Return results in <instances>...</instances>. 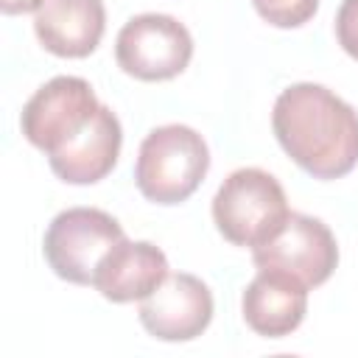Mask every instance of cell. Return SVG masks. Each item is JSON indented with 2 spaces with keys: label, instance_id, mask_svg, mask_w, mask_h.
I'll return each instance as SVG.
<instances>
[{
  "label": "cell",
  "instance_id": "cell-13",
  "mask_svg": "<svg viewBox=\"0 0 358 358\" xmlns=\"http://www.w3.org/2000/svg\"><path fill=\"white\" fill-rule=\"evenodd\" d=\"M252 6L274 28H299L316 14L319 0H252Z\"/></svg>",
  "mask_w": 358,
  "mask_h": 358
},
{
  "label": "cell",
  "instance_id": "cell-5",
  "mask_svg": "<svg viewBox=\"0 0 358 358\" xmlns=\"http://www.w3.org/2000/svg\"><path fill=\"white\" fill-rule=\"evenodd\" d=\"M193 59L190 31L171 14H137L115 39V62L140 81L176 78Z\"/></svg>",
  "mask_w": 358,
  "mask_h": 358
},
{
  "label": "cell",
  "instance_id": "cell-2",
  "mask_svg": "<svg viewBox=\"0 0 358 358\" xmlns=\"http://www.w3.org/2000/svg\"><path fill=\"white\" fill-rule=\"evenodd\" d=\"M207 171L210 148L204 137L185 123H168L143 137L134 185L154 204H179L199 190Z\"/></svg>",
  "mask_w": 358,
  "mask_h": 358
},
{
  "label": "cell",
  "instance_id": "cell-8",
  "mask_svg": "<svg viewBox=\"0 0 358 358\" xmlns=\"http://www.w3.org/2000/svg\"><path fill=\"white\" fill-rule=\"evenodd\" d=\"M140 324L159 341H190L213 322V294L196 274H168L137 308Z\"/></svg>",
  "mask_w": 358,
  "mask_h": 358
},
{
  "label": "cell",
  "instance_id": "cell-9",
  "mask_svg": "<svg viewBox=\"0 0 358 358\" xmlns=\"http://www.w3.org/2000/svg\"><path fill=\"white\" fill-rule=\"evenodd\" d=\"M123 129L109 106H98L90 123L59 151L48 154L50 171L67 185H95L101 182L120 157Z\"/></svg>",
  "mask_w": 358,
  "mask_h": 358
},
{
  "label": "cell",
  "instance_id": "cell-11",
  "mask_svg": "<svg viewBox=\"0 0 358 358\" xmlns=\"http://www.w3.org/2000/svg\"><path fill=\"white\" fill-rule=\"evenodd\" d=\"M168 257L151 241H129L120 238L98 263L92 288L109 302H140L145 299L165 277Z\"/></svg>",
  "mask_w": 358,
  "mask_h": 358
},
{
  "label": "cell",
  "instance_id": "cell-1",
  "mask_svg": "<svg viewBox=\"0 0 358 358\" xmlns=\"http://www.w3.org/2000/svg\"><path fill=\"white\" fill-rule=\"evenodd\" d=\"M282 151L313 179H338L358 165V112L322 84L285 87L271 109Z\"/></svg>",
  "mask_w": 358,
  "mask_h": 358
},
{
  "label": "cell",
  "instance_id": "cell-15",
  "mask_svg": "<svg viewBox=\"0 0 358 358\" xmlns=\"http://www.w3.org/2000/svg\"><path fill=\"white\" fill-rule=\"evenodd\" d=\"M48 0H0L3 14H36Z\"/></svg>",
  "mask_w": 358,
  "mask_h": 358
},
{
  "label": "cell",
  "instance_id": "cell-4",
  "mask_svg": "<svg viewBox=\"0 0 358 358\" xmlns=\"http://www.w3.org/2000/svg\"><path fill=\"white\" fill-rule=\"evenodd\" d=\"M123 227L103 210L70 207L62 210L42 241V252L56 277L73 285H92L98 263L120 241Z\"/></svg>",
  "mask_w": 358,
  "mask_h": 358
},
{
  "label": "cell",
  "instance_id": "cell-10",
  "mask_svg": "<svg viewBox=\"0 0 358 358\" xmlns=\"http://www.w3.org/2000/svg\"><path fill=\"white\" fill-rule=\"evenodd\" d=\"M308 310V285L280 268H257V277L243 288V322L263 338L294 333Z\"/></svg>",
  "mask_w": 358,
  "mask_h": 358
},
{
  "label": "cell",
  "instance_id": "cell-12",
  "mask_svg": "<svg viewBox=\"0 0 358 358\" xmlns=\"http://www.w3.org/2000/svg\"><path fill=\"white\" fill-rule=\"evenodd\" d=\"M103 28V0H48L34 17V34L39 45L62 59L90 56L101 45Z\"/></svg>",
  "mask_w": 358,
  "mask_h": 358
},
{
  "label": "cell",
  "instance_id": "cell-14",
  "mask_svg": "<svg viewBox=\"0 0 358 358\" xmlns=\"http://www.w3.org/2000/svg\"><path fill=\"white\" fill-rule=\"evenodd\" d=\"M336 39L347 56L358 59V0H341L336 14Z\"/></svg>",
  "mask_w": 358,
  "mask_h": 358
},
{
  "label": "cell",
  "instance_id": "cell-7",
  "mask_svg": "<svg viewBox=\"0 0 358 358\" xmlns=\"http://www.w3.org/2000/svg\"><path fill=\"white\" fill-rule=\"evenodd\" d=\"M252 263L257 268H280L302 280L308 288H316L336 271L338 246L324 221L291 213L285 227L271 241L252 249Z\"/></svg>",
  "mask_w": 358,
  "mask_h": 358
},
{
  "label": "cell",
  "instance_id": "cell-6",
  "mask_svg": "<svg viewBox=\"0 0 358 358\" xmlns=\"http://www.w3.org/2000/svg\"><path fill=\"white\" fill-rule=\"evenodd\" d=\"M98 106L101 103L90 81L78 76H56L25 101L20 115L22 137L48 157L70 143L90 123Z\"/></svg>",
  "mask_w": 358,
  "mask_h": 358
},
{
  "label": "cell",
  "instance_id": "cell-3",
  "mask_svg": "<svg viewBox=\"0 0 358 358\" xmlns=\"http://www.w3.org/2000/svg\"><path fill=\"white\" fill-rule=\"evenodd\" d=\"M282 185L263 168L232 171L213 196V221L232 246L257 249L288 221Z\"/></svg>",
  "mask_w": 358,
  "mask_h": 358
}]
</instances>
